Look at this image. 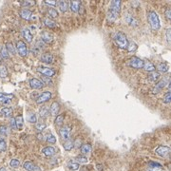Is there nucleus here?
Instances as JSON below:
<instances>
[{
    "mask_svg": "<svg viewBox=\"0 0 171 171\" xmlns=\"http://www.w3.org/2000/svg\"><path fill=\"white\" fill-rule=\"evenodd\" d=\"M121 4L122 2L120 0H113L110 3V6H109V9L107 11V20L109 22H114L117 19L118 14L120 13Z\"/></svg>",
    "mask_w": 171,
    "mask_h": 171,
    "instance_id": "obj_1",
    "label": "nucleus"
},
{
    "mask_svg": "<svg viewBox=\"0 0 171 171\" xmlns=\"http://www.w3.org/2000/svg\"><path fill=\"white\" fill-rule=\"evenodd\" d=\"M113 40L116 43V45H117L119 48H127L128 40H127L126 35L124 33L117 32L113 36Z\"/></svg>",
    "mask_w": 171,
    "mask_h": 171,
    "instance_id": "obj_2",
    "label": "nucleus"
},
{
    "mask_svg": "<svg viewBox=\"0 0 171 171\" xmlns=\"http://www.w3.org/2000/svg\"><path fill=\"white\" fill-rule=\"evenodd\" d=\"M148 22L150 24V27L152 28V30H159L161 28L160 25V19H159V16L158 14L153 11H149L148 13Z\"/></svg>",
    "mask_w": 171,
    "mask_h": 171,
    "instance_id": "obj_3",
    "label": "nucleus"
},
{
    "mask_svg": "<svg viewBox=\"0 0 171 171\" xmlns=\"http://www.w3.org/2000/svg\"><path fill=\"white\" fill-rule=\"evenodd\" d=\"M128 66L133 69H142L144 67V61L136 56H133L128 60Z\"/></svg>",
    "mask_w": 171,
    "mask_h": 171,
    "instance_id": "obj_4",
    "label": "nucleus"
},
{
    "mask_svg": "<svg viewBox=\"0 0 171 171\" xmlns=\"http://www.w3.org/2000/svg\"><path fill=\"white\" fill-rule=\"evenodd\" d=\"M16 50H17V52L19 53V55L22 56V57H25L27 54H28V48H27V46L26 44L24 43L23 41H17L16 43Z\"/></svg>",
    "mask_w": 171,
    "mask_h": 171,
    "instance_id": "obj_5",
    "label": "nucleus"
},
{
    "mask_svg": "<svg viewBox=\"0 0 171 171\" xmlns=\"http://www.w3.org/2000/svg\"><path fill=\"white\" fill-rule=\"evenodd\" d=\"M155 152L157 153V155H159L160 157H166L169 154L170 148H168V146H166V145H160L156 148Z\"/></svg>",
    "mask_w": 171,
    "mask_h": 171,
    "instance_id": "obj_6",
    "label": "nucleus"
},
{
    "mask_svg": "<svg viewBox=\"0 0 171 171\" xmlns=\"http://www.w3.org/2000/svg\"><path fill=\"white\" fill-rule=\"evenodd\" d=\"M37 71L42 73V74H44L47 77H52L55 74V70H53L52 69H50V68H45V67H38Z\"/></svg>",
    "mask_w": 171,
    "mask_h": 171,
    "instance_id": "obj_7",
    "label": "nucleus"
},
{
    "mask_svg": "<svg viewBox=\"0 0 171 171\" xmlns=\"http://www.w3.org/2000/svg\"><path fill=\"white\" fill-rule=\"evenodd\" d=\"M30 88L33 89H41L43 87H44V83L40 81L39 79L33 78L30 80Z\"/></svg>",
    "mask_w": 171,
    "mask_h": 171,
    "instance_id": "obj_8",
    "label": "nucleus"
},
{
    "mask_svg": "<svg viewBox=\"0 0 171 171\" xmlns=\"http://www.w3.org/2000/svg\"><path fill=\"white\" fill-rule=\"evenodd\" d=\"M51 98V91H45L43 92L37 99H36V103L37 104H42V103H45L47 101H48Z\"/></svg>",
    "mask_w": 171,
    "mask_h": 171,
    "instance_id": "obj_9",
    "label": "nucleus"
},
{
    "mask_svg": "<svg viewBox=\"0 0 171 171\" xmlns=\"http://www.w3.org/2000/svg\"><path fill=\"white\" fill-rule=\"evenodd\" d=\"M59 133H60V136L62 139L66 140V141L70 140V127L64 126L62 128H60Z\"/></svg>",
    "mask_w": 171,
    "mask_h": 171,
    "instance_id": "obj_10",
    "label": "nucleus"
},
{
    "mask_svg": "<svg viewBox=\"0 0 171 171\" xmlns=\"http://www.w3.org/2000/svg\"><path fill=\"white\" fill-rule=\"evenodd\" d=\"M148 171H166V170H164L162 164L155 162H150L148 163Z\"/></svg>",
    "mask_w": 171,
    "mask_h": 171,
    "instance_id": "obj_11",
    "label": "nucleus"
},
{
    "mask_svg": "<svg viewBox=\"0 0 171 171\" xmlns=\"http://www.w3.org/2000/svg\"><path fill=\"white\" fill-rule=\"evenodd\" d=\"M24 169L27 171H40V168L36 166L35 164L32 162H26L23 166Z\"/></svg>",
    "mask_w": 171,
    "mask_h": 171,
    "instance_id": "obj_12",
    "label": "nucleus"
},
{
    "mask_svg": "<svg viewBox=\"0 0 171 171\" xmlns=\"http://www.w3.org/2000/svg\"><path fill=\"white\" fill-rule=\"evenodd\" d=\"M166 80L164 79V80H161L160 82H158L155 86V88L153 89V90H152V92L153 93H159L160 91L166 87Z\"/></svg>",
    "mask_w": 171,
    "mask_h": 171,
    "instance_id": "obj_13",
    "label": "nucleus"
},
{
    "mask_svg": "<svg viewBox=\"0 0 171 171\" xmlns=\"http://www.w3.org/2000/svg\"><path fill=\"white\" fill-rule=\"evenodd\" d=\"M11 114H13V108L11 107H4L0 110V117L1 118L11 117Z\"/></svg>",
    "mask_w": 171,
    "mask_h": 171,
    "instance_id": "obj_14",
    "label": "nucleus"
},
{
    "mask_svg": "<svg viewBox=\"0 0 171 171\" xmlns=\"http://www.w3.org/2000/svg\"><path fill=\"white\" fill-rule=\"evenodd\" d=\"M13 98H14L13 94H5V93L0 92V102L5 104V105L6 104H9Z\"/></svg>",
    "mask_w": 171,
    "mask_h": 171,
    "instance_id": "obj_15",
    "label": "nucleus"
},
{
    "mask_svg": "<svg viewBox=\"0 0 171 171\" xmlns=\"http://www.w3.org/2000/svg\"><path fill=\"white\" fill-rule=\"evenodd\" d=\"M59 110H60V105L57 102H53L50 107L51 114L52 116H57V114L59 113Z\"/></svg>",
    "mask_w": 171,
    "mask_h": 171,
    "instance_id": "obj_16",
    "label": "nucleus"
},
{
    "mask_svg": "<svg viewBox=\"0 0 171 171\" xmlns=\"http://www.w3.org/2000/svg\"><path fill=\"white\" fill-rule=\"evenodd\" d=\"M41 61L46 64H51L53 62V56L51 53H44L41 57Z\"/></svg>",
    "mask_w": 171,
    "mask_h": 171,
    "instance_id": "obj_17",
    "label": "nucleus"
},
{
    "mask_svg": "<svg viewBox=\"0 0 171 171\" xmlns=\"http://www.w3.org/2000/svg\"><path fill=\"white\" fill-rule=\"evenodd\" d=\"M42 153L47 157H51L55 154V149L52 146H47V148H45L42 150Z\"/></svg>",
    "mask_w": 171,
    "mask_h": 171,
    "instance_id": "obj_18",
    "label": "nucleus"
},
{
    "mask_svg": "<svg viewBox=\"0 0 171 171\" xmlns=\"http://www.w3.org/2000/svg\"><path fill=\"white\" fill-rule=\"evenodd\" d=\"M44 43H51L53 40V36L51 33H48V32H44L42 33V39H41Z\"/></svg>",
    "mask_w": 171,
    "mask_h": 171,
    "instance_id": "obj_19",
    "label": "nucleus"
},
{
    "mask_svg": "<svg viewBox=\"0 0 171 171\" xmlns=\"http://www.w3.org/2000/svg\"><path fill=\"white\" fill-rule=\"evenodd\" d=\"M20 16L21 18L25 20H30V16H32V11L28 9H23L20 11Z\"/></svg>",
    "mask_w": 171,
    "mask_h": 171,
    "instance_id": "obj_20",
    "label": "nucleus"
},
{
    "mask_svg": "<svg viewBox=\"0 0 171 171\" xmlns=\"http://www.w3.org/2000/svg\"><path fill=\"white\" fill-rule=\"evenodd\" d=\"M23 36H24V38L27 40L28 43H32V41L33 39V36L32 33L30 32L29 29H24L23 30Z\"/></svg>",
    "mask_w": 171,
    "mask_h": 171,
    "instance_id": "obj_21",
    "label": "nucleus"
},
{
    "mask_svg": "<svg viewBox=\"0 0 171 171\" xmlns=\"http://www.w3.org/2000/svg\"><path fill=\"white\" fill-rule=\"evenodd\" d=\"M148 78V80L151 81V82H156V81L159 80V79H160V73L157 72V71L149 72Z\"/></svg>",
    "mask_w": 171,
    "mask_h": 171,
    "instance_id": "obj_22",
    "label": "nucleus"
},
{
    "mask_svg": "<svg viewBox=\"0 0 171 171\" xmlns=\"http://www.w3.org/2000/svg\"><path fill=\"white\" fill-rule=\"evenodd\" d=\"M39 114H40V117L45 119L47 118L48 114H50V109L48 108V107H42L40 109H39Z\"/></svg>",
    "mask_w": 171,
    "mask_h": 171,
    "instance_id": "obj_23",
    "label": "nucleus"
},
{
    "mask_svg": "<svg viewBox=\"0 0 171 171\" xmlns=\"http://www.w3.org/2000/svg\"><path fill=\"white\" fill-rule=\"evenodd\" d=\"M81 6L80 1H70V10L73 13H77Z\"/></svg>",
    "mask_w": 171,
    "mask_h": 171,
    "instance_id": "obj_24",
    "label": "nucleus"
},
{
    "mask_svg": "<svg viewBox=\"0 0 171 171\" xmlns=\"http://www.w3.org/2000/svg\"><path fill=\"white\" fill-rule=\"evenodd\" d=\"M15 119V125H16V128L17 129L21 130L23 126H24V120H23V117L22 116H17Z\"/></svg>",
    "mask_w": 171,
    "mask_h": 171,
    "instance_id": "obj_25",
    "label": "nucleus"
},
{
    "mask_svg": "<svg viewBox=\"0 0 171 171\" xmlns=\"http://www.w3.org/2000/svg\"><path fill=\"white\" fill-rule=\"evenodd\" d=\"M143 68H144L146 71H149V72L155 71V66L152 64L151 62H149V61L144 63V67H143Z\"/></svg>",
    "mask_w": 171,
    "mask_h": 171,
    "instance_id": "obj_26",
    "label": "nucleus"
},
{
    "mask_svg": "<svg viewBox=\"0 0 171 171\" xmlns=\"http://www.w3.org/2000/svg\"><path fill=\"white\" fill-rule=\"evenodd\" d=\"M81 152L83 154L87 155V154H89L91 152V145H89V144H86V145H81Z\"/></svg>",
    "mask_w": 171,
    "mask_h": 171,
    "instance_id": "obj_27",
    "label": "nucleus"
},
{
    "mask_svg": "<svg viewBox=\"0 0 171 171\" xmlns=\"http://www.w3.org/2000/svg\"><path fill=\"white\" fill-rule=\"evenodd\" d=\"M73 146H74V143H73L70 139V140H68V141H66V142L64 143V145H63V148H64V149H65V150H67V151H70V150H71V149L73 148Z\"/></svg>",
    "mask_w": 171,
    "mask_h": 171,
    "instance_id": "obj_28",
    "label": "nucleus"
},
{
    "mask_svg": "<svg viewBox=\"0 0 171 171\" xmlns=\"http://www.w3.org/2000/svg\"><path fill=\"white\" fill-rule=\"evenodd\" d=\"M58 7L61 10V11L65 13V11H67V10L69 9V4H68V2H67V1H59L58 2Z\"/></svg>",
    "mask_w": 171,
    "mask_h": 171,
    "instance_id": "obj_29",
    "label": "nucleus"
},
{
    "mask_svg": "<svg viewBox=\"0 0 171 171\" xmlns=\"http://www.w3.org/2000/svg\"><path fill=\"white\" fill-rule=\"evenodd\" d=\"M5 47H6V48H7L9 54H15V47L14 46L13 43L8 42Z\"/></svg>",
    "mask_w": 171,
    "mask_h": 171,
    "instance_id": "obj_30",
    "label": "nucleus"
},
{
    "mask_svg": "<svg viewBox=\"0 0 171 171\" xmlns=\"http://www.w3.org/2000/svg\"><path fill=\"white\" fill-rule=\"evenodd\" d=\"M64 118H65V114H60V115H57V117L54 121V123L57 126H61L64 123Z\"/></svg>",
    "mask_w": 171,
    "mask_h": 171,
    "instance_id": "obj_31",
    "label": "nucleus"
},
{
    "mask_svg": "<svg viewBox=\"0 0 171 171\" xmlns=\"http://www.w3.org/2000/svg\"><path fill=\"white\" fill-rule=\"evenodd\" d=\"M157 70L161 72H167L168 70V66L166 63H159L157 65Z\"/></svg>",
    "mask_w": 171,
    "mask_h": 171,
    "instance_id": "obj_32",
    "label": "nucleus"
},
{
    "mask_svg": "<svg viewBox=\"0 0 171 171\" xmlns=\"http://www.w3.org/2000/svg\"><path fill=\"white\" fill-rule=\"evenodd\" d=\"M126 22L129 24V25H131V26H137V25H138V21H137L133 16H131V15H127V16L126 17Z\"/></svg>",
    "mask_w": 171,
    "mask_h": 171,
    "instance_id": "obj_33",
    "label": "nucleus"
},
{
    "mask_svg": "<svg viewBox=\"0 0 171 171\" xmlns=\"http://www.w3.org/2000/svg\"><path fill=\"white\" fill-rule=\"evenodd\" d=\"M68 167L70 169V170H73L75 171L79 168V163L74 162V161H70L69 163H68Z\"/></svg>",
    "mask_w": 171,
    "mask_h": 171,
    "instance_id": "obj_34",
    "label": "nucleus"
},
{
    "mask_svg": "<svg viewBox=\"0 0 171 171\" xmlns=\"http://www.w3.org/2000/svg\"><path fill=\"white\" fill-rule=\"evenodd\" d=\"M44 23H45V25H46L48 28H54V27L56 26V23L54 22L52 19H50V18H46L45 21H44Z\"/></svg>",
    "mask_w": 171,
    "mask_h": 171,
    "instance_id": "obj_35",
    "label": "nucleus"
},
{
    "mask_svg": "<svg viewBox=\"0 0 171 171\" xmlns=\"http://www.w3.org/2000/svg\"><path fill=\"white\" fill-rule=\"evenodd\" d=\"M20 166V162L19 160H17V159H13V160H11L10 162V166L11 168H17V167H19Z\"/></svg>",
    "mask_w": 171,
    "mask_h": 171,
    "instance_id": "obj_36",
    "label": "nucleus"
},
{
    "mask_svg": "<svg viewBox=\"0 0 171 171\" xmlns=\"http://www.w3.org/2000/svg\"><path fill=\"white\" fill-rule=\"evenodd\" d=\"M8 76V70L7 68L5 66H1L0 67V77L1 78H6Z\"/></svg>",
    "mask_w": 171,
    "mask_h": 171,
    "instance_id": "obj_37",
    "label": "nucleus"
},
{
    "mask_svg": "<svg viewBox=\"0 0 171 171\" xmlns=\"http://www.w3.org/2000/svg\"><path fill=\"white\" fill-rule=\"evenodd\" d=\"M127 48V51H130V52L135 51L137 50V45H136L134 42H129V43H128V45H127V48Z\"/></svg>",
    "mask_w": 171,
    "mask_h": 171,
    "instance_id": "obj_38",
    "label": "nucleus"
},
{
    "mask_svg": "<svg viewBox=\"0 0 171 171\" xmlns=\"http://www.w3.org/2000/svg\"><path fill=\"white\" fill-rule=\"evenodd\" d=\"M6 149H7V143L3 138H0V151L4 152Z\"/></svg>",
    "mask_w": 171,
    "mask_h": 171,
    "instance_id": "obj_39",
    "label": "nucleus"
},
{
    "mask_svg": "<svg viewBox=\"0 0 171 171\" xmlns=\"http://www.w3.org/2000/svg\"><path fill=\"white\" fill-rule=\"evenodd\" d=\"M28 120H29L30 123H32V124L36 123V120H37V118H36V115H35V113H33V112H30V113H29Z\"/></svg>",
    "mask_w": 171,
    "mask_h": 171,
    "instance_id": "obj_40",
    "label": "nucleus"
},
{
    "mask_svg": "<svg viewBox=\"0 0 171 171\" xmlns=\"http://www.w3.org/2000/svg\"><path fill=\"white\" fill-rule=\"evenodd\" d=\"M35 127H36V129H37V130L42 131V130H44L45 128L47 127V125L45 123H43V122H39V123H36Z\"/></svg>",
    "mask_w": 171,
    "mask_h": 171,
    "instance_id": "obj_41",
    "label": "nucleus"
},
{
    "mask_svg": "<svg viewBox=\"0 0 171 171\" xmlns=\"http://www.w3.org/2000/svg\"><path fill=\"white\" fill-rule=\"evenodd\" d=\"M0 135L5 137L8 135V128L6 126H0Z\"/></svg>",
    "mask_w": 171,
    "mask_h": 171,
    "instance_id": "obj_42",
    "label": "nucleus"
},
{
    "mask_svg": "<svg viewBox=\"0 0 171 171\" xmlns=\"http://www.w3.org/2000/svg\"><path fill=\"white\" fill-rule=\"evenodd\" d=\"M48 14H50V16L51 18H56L58 16V13H57V11L55 9H52V8H50L48 11Z\"/></svg>",
    "mask_w": 171,
    "mask_h": 171,
    "instance_id": "obj_43",
    "label": "nucleus"
},
{
    "mask_svg": "<svg viewBox=\"0 0 171 171\" xmlns=\"http://www.w3.org/2000/svg\"><path fill=\"white\" fill-rule=\"evenodd\" d=\"M75 160L77 161L78 163H88V158H86L85 156H77L75 158Z\"/></svg>",
    "mask_w": 171,
    "mask_h": 171,
    "instance_id": "obj_44",
    "label": "nucleus"
},
{
    "mask_svg": "<svg viewBox=\"0 0 171 171\" xmlns=\"http://www.w3.org/2000/svg\"><path fill=\"white\" fill-rule=\"evenodd\" d=\"M1 55H2V57H3L4 59H8V58L10 57L9 52H8L7 48H6L5 46H3V47L1 48Z\"/></svg>",
    "mask_w": 171,
    "mask_h": 171,
    "instance_id": "obj_45",
    "label": "nucleus"
},
{
    "mask_svg": "<svg viewBox=\"0 0 171 171\" xmlns=\"http://www.w3.org/2000/svg\"><path fill=\"white\" fill-rule=\"evenodd\" d=\"M163 103H166V104H169L171 102V93H170V91H168V92H166V94H164L163 98Z\"/></svg>",
    "mask_w": 171,
    "mask_h": 171,
    "instance_id": "obj_46",
    "label": "nucleus"
},
{
    "mask_svg": "<svg viewBox=\"0 0 171 171\" xmlns=\"http://www.w3.org/2000/svg\"><path fill=\"white\" fill-rule=\"evenodd\" d=\"M46 141L48 143H50V144H54V143L56 142V139H55V137L52 135V134H48V135L47 136Z\"/></svg>",
    "mask_w": 171,
    "mask_h": 171,
    "instance_id": "obj_47",
    "label": "nucleus"
},
{
    "mask_svg": "<svg viewBox=\"0 0 171 171\" xmlns=\"http://www.w3.org/2000/svg\"><path fill=\"white\" fill-rule=\"evenodd\" d=\"M35 4V1H32V0H30V1H22L20 2V5L23 6V7H29V6H33Z\"/></svg>",
    "mask_w": 171,
    "mask_h": 171,
    "instance_id": "obj_48",
    "label": "nucleus"
},
{
    "mask_svg": "<svg viewBox=\"0 0 171 171\" xmlns=\"http://www.w3.org/2000/svg\"><path fill=\"white\" fill-rule=\"evenodd\" d=\"M36 48H45V43L43 42L42 40H39L36 42Z\"/></svg>",
    "mask_w": 171,
    "mask_h": 171,
    "instance_id": "obj_49",
    "label": "nucleus"
},
{
    "mask_svg": "<svg viewBox=\"0 0 171 171\" xmlns=\"http://www.w3.org/2000/svg\"><path fill=\"white\" fill-rule=\"evenodd\" d=\"M10 125H11V129H16V125H15V119L14 118H11V119Z\"/></svg>",
    "mask_w": 171,
    "mask_h": 171,
    "instance_id": "obj_50",
    "label": "nucleus"
},
{
    "mask_svg": "<svg viewBox=\"0 0 171 171\" xmlns=\"http://www.w3.org/2000/svg\"><path fill=\"white\" fill-rule=\"evenodd\" d=\"M170 33H171V29H167L166 30V39H167V41H168V43H170V41H171V36H170Z\"/></svg>",
    "mask_w": 171,
    "mask_h": 171,
    "instance_id": "obj_51",
    "label": "nucleus"
},
{
    "mask_svg": "<svg viewBox=\"0 0 171 171\" xmlns=\"http://www.w3.org/2000/svg\"><path fill=\"white\" fill-rule=\"evenodd\" d=\"M45 3L48 5H51V6L56 5V1H54V0H45Z\"/></svg>",
    "mask_w": 171,
    "mask_h": 171,
    "instance_id": "obj_52",
    "label": "nucleus"
},
{
    "mask_svg": "<svg viewBox=\"0 0 171 171\" xmlns=\"http://www.w3.org/2000/svg\"><path fill=\"white\" fill-rule=\"evenodd\" d=\"M166 17L168 18V19H170V18H171V11H170V9H166Z\"/></svg>",
    "mask_w": 171,
    "mask_h": 171,
    "instance_id": "obj_53",
    "label": "nucleus"
},
{
    "mask_svg": "<svg viewBox=\"0 0 171 171\" xmlns=\"http://www.w3.org/2000/svg\"><path fill=\"white\" fill-rule=\"evenodd\" d=\"M0 171H7V170H6L5 167H1V168H0Z\"/></svg>",
    "mask_w": 171,
    "mask_h": 171,
    "instance_id": "obj_54",
    "label": "nucleus"
}]
</instances>
